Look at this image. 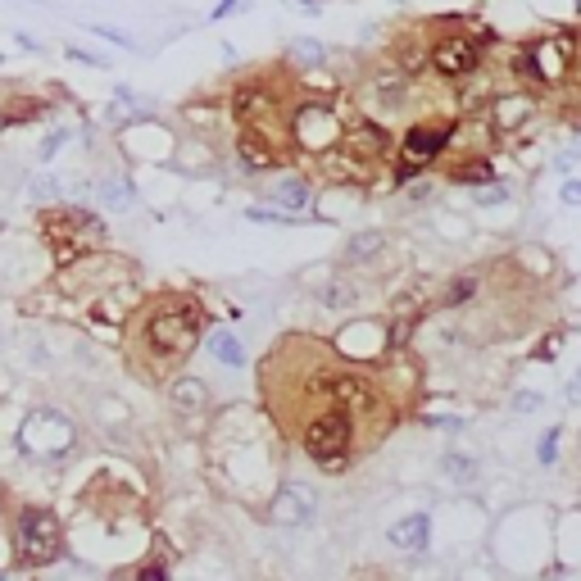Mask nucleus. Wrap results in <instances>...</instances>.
I'll list each match as a JSON object with an SVG mask.
<instances>
[{
    "mask_svg": "<svg viewBox=\"0 0 581 581\" xmlns=\"http://www.w3.org/2000/svg\"><path fill=\"white\" fill-rule=\"evenodd\" d=\"M318 300H323V305H332V309H345V305H355V286L332 282V286H323V291H318Z\"/></svg>",
    "mask_w": 581,
    "mask_h": 581,
    "instance_id": "nucleus-24",
    "label": "nucleus"
},
{
    "mask_svg": "<svg viewBox=\"0 0 581 581\" xmlns=\"http://www.w3.org/2000/svg\"><path fill=\"white\" fill-rule=\"evenodd\" d=\"M445 468H450L454 477H468V463H463V459H454V454H450V459H445Z\"/></svg>",
    "mask_w": 581,
    "mask_h": 581,
    "instance_id": "nucleus-29",
    "label": "nucleus"
},
{
    "mask_svg": "<svg viewBox=\"0 0 581 581\" xmlns=\"http://www.w3.org/2000/svg\"><path fill=\"white\" fill-rule=\"evenodd\" d=\"M563 200H568V205H581V182H568V187H563Z\"/></svg>",
    "mask_w": 581,
    "mask_h": 581,
    "instance_id": "nucleus-28",
    "label": "nucleus"
},
{
    "mask_svg": "<svg viewBox=\"0 0 581 581\" xmlns=\"http://www.w3.org/2000/svg\"><path fill=\"white\" fill-rule=\"evenodd\" d=\"M209 350H214V359H223L227 368L246 364V350H241V341L232 332H214V336H209Z\"/></svg>",
    "mask_w": 581,
    "mask_h": 581,
    "instance_id": "nucleus-20",
    "label": "nucleus"
},
{
    "mask_svg": "<svg viewBox=\"0 0 581 581\" xmlns=\"http://www.w3.org/2000/svg\"><path fill=\"white\" fill-rule=\"evenodd\" d=\"M41 237H46L55 264L69 268L82 255H96L105 246V223L91 218L87 209H46L41 214Z\"/></svg>",
    "mask_w": 581,
    "mask_h": 581,
    "instance_id": "nucleus-2",
    "label": "nucleus"
},
{
    "mask_svg": "<svg viewBox=\"0 0 581 581\" xmlns=\"http://www.w3.org/2000/svg\"><path fill=\"white\" fill-rule=\"evenodd\" d=\"M100 196H105L109 205H132V187H123V182H105Z\"/></svg>",
    "mask_w": 581,
    "mask_h": 581,
    "instance_id": "nucleus-25",
    "label": "nucleus"
},
{
    "mask_svg": "<svg viewBox=\"0 0 581 581\" xmlns=\"http://www.w3.org/2000/svg\"><path fill=\"white\" fill-rule=\"evenodd\" d=\"M386 146H391L386 132L373 128V123H355V128H350V150H355V155H386Z\"/></svg>",
    "mask_w": 581,
    "mask_h": 581,
    "instance_id": "nucleus-19",
    "label": "nucleus"
},
{
    "mask_svg": "<svg viewBox=\"0 0 581 581\" xmlns=\"http://www.w3.org/2000/svg\"><path fill=\"white\" fill-rule=\"evenodd\" d=\"M273 91L264 87V82H241L237 91H232V114H237L246 128H255V123L273 119Z\"/></svg>",
    "mask_w": 581,
    "mask_h": 581,
    "instance_id": "nucleus-10",
    "label": "nucleus"
},
{
    "mask_svg": "<svg viewBox=\"0 0 581 581\" xmlns=\"http://www.w3.org/2000/svg\"><path fill=\"white\" fill-rule=\"evenodd\" d=\"M386 250V232H359V237H350V246H345V259H377Z\"/></svg>",
    "mask_w": 581,
    "mask_h": 581,
    "instance_id": "nucleus-21",
    "label": "nucleus"
},
{
    "mask_svg": "<svg viewBox=\"0 0 581 581\" xmlns=\"http://www.w3.org/2000/svg\"><path fill=\"white\" fill-rule=\"evenodd\" d=\"M554 436H559V432H550L541 441V450H536V454H541V463H554Z\"/></svg>",
    "mask_w": 581,
    "mask_h": 581,
    "instance_id": "nucleus-27",
    "label": "nucleus"
},
{
    "mask_svg": "<svg viewBox=\"0 0 581 581\" xmlns=\"http://www.w3.org/2000/svg\"><path fill=\"white\" fill-rule=\"evenodd\" d=\"M14 445H19V454H28V459L50 463V459H64V454L78 445V432H73V423L60 409H32L19 423V432H14Z\"/></svg>",
    "mask_w": 581,
    "mask_h": 581,
    "instance_id": "nucleus-5",
    "label": "nucleus"
},
{
    "mask_svg": "<svg viewBox=\"0 0 581 581\" xmlns=\"http://www.w3.org/2000/svg\"><path fill=\"white\" fill-rule=\"evenodd\" d=\"M404 91H409V73H400V69L373 73V96L382 100V105H400Z\"/></svg>",
    "mask_w": 581,
    "mask_h": 581,
    "instance_id": "nucleus-17",
    "label": "nucleus"
},
{
    "mask_svg": "<svg viewBox=\"0 0 581 581\" xmlns=\"http://www.w3.org/2000/svg\"><path fill=\"white\" fill-rule=\"evenodd\" d=\"M427 64H432L441 78H468V73L482 64V46H477L468 32H454V37H441L427 50Z\"/></svg>",
    "mask_w": 581,
    "mask_h": 581,
    "instance_id": "nucleus-6",
    "label": "nucleus"
},
{
    "mask_svg": "<svg viewBox=\"0 0 581 581\" xmlns=\"http://www.w3.org/2000/svg\"><path fill=\"white\" fill-rule=\"evenodd\" d=\"M532 119H536V100L532 96L513 91V96L495 100V128H500V132H518L522 123H532Z\"/></svg>",
    "mask_w": 581,
    "mask_h": 581,
    "instance_id": "nucleus-14",
    "label": "nucleus"
},
{
    "mask_svg": "<svg viewBox=\"0 0 581 581\" xmlns=\"http://www.w3.org/2000/svg\"><path fill=\"white\" fill-rule=\"evenodd\" d=\"M314 509H318V495L309 491V486H282V491L273 495V504H268L273 522H282V527H305V522L314 518Z\"/></svg>",
    "mask_w": 581,
    "mask_h": 581,
    "instance_id": "nucleus-9",
    "label": "nucleus"
},
{
    "mask_svg": "<svg viewBox=\"0 0 581 581\" xmlns=\"http://www.w3.org/2000/svg\"><path fill=\"white\" fill-rule=\"evenodd\" d=\"M445 141H450V128H432V123H418V128L404 132V141H400V155H404L400 178H409L414 168H423L427 159L441 155Z\"/></svg>",
    "mask_w": 581,
    "mask_h": 581,
    "instance_id": "nucleus-8",
    "label": "nucleus"
},
{
    "mask_svg": "<svg viewBox=\"0 0 581 581\" xmlns=\"http://www.w3.org/2000/svg\"><path fill=\"white\" fill-rule=\"evenodd\" d=\"M318 391L327 395L332 409H345V414H368V409H373V386L355 373H327L323 382H318Z\"/></svg>",
    "mask_w": 581,
    "mask_h": 581,
    "instance_id": "nucleus-7",
    "label": "nucleus"
},
{
    "mask_svg": "<svg viewBox=\"0 0 581 581\" xmlns=\"http://www.w3.org/2000/svg\"><path fill=\"white\" fill-rule=\"evenodd\" d=\"M200 327H205V318H200V309L191 305V300H182V296L159 300V305L146 314V323H141L146 359L159 364V368L182 364V359L200 345Z\"/></svg>",
    "mask_w": 581,
    "mask_h": 581,
    "instance_id": "nucleus-1",
    "label": "nucleus"
},
{
    "mask_svg": "<svg viewBox=\"0 0 581 581\" xmlns=\"http://www.w3.org/2000/svg\"><path fill=\"white\" fill-rule=\"evenodd\" d=\"M137 581H168V568H164V563H141Z\"/></svg>",
    "mask_w": 581,
    "mask_h": 581,
    "instance_id": "nucleus-26",
    "label": "nucleus"
},
{
    "mask_svg": "<svg viewBox=\"0 0 581 581\" xmlns=\"http://www.w3.org/2000/svg\"><path fill=\"white\" fill-rule=\"evenodd\" d=\"M473 296H477V277H454V282L445 286V296L436 300V305L454 309V305H463V300H473Z\"/></svg>",
    "mask_w": 581,
    "mask_h": 581,
    "instance_id": "nucleus-23",
    "label": "nucleus"
},
{
    "mask_svg": "<svg viewBox=\"0 0 581 581\" xmlns=\"http://www.w3.org/2000/svg\"><path fill=\"white\" fill-rule=\"evenodd\" d=\"M46 109L50 105L41 96H10L5 109H0V128H10V123H37Z\"/></svg>",
    "mask_w": 581,
    "mask_h": 581,
    "instance_id": "nucleus-16",
    "label": "nucleus"
},
{
    "mask_svg": "<svg viewBox=\"0 0 581 581\" xmlns=\"http://www.w3.org/2000/svg\"><path fill=\"white\" fill-rule=\"evenodd\" d=\"M300 441H305V454L323 473H341L350 463V450H355V423H350L345 409H323V414L309 418Z\"/></svg>",
    "mask_w": 581,
    "mask_h": 581,
    "instance_id": "nucleus-4",
    "label": "nucleus"
},
{
    "mask_svg": "<svg viewBox=\"0 0 581 581\" xmlns=\"http://www.w3.org/2000/svg\"><path fill=\"white\" fill-rule=\"evenodd\" d=\"M64 554V522L55 518V509L28 504L14 518V563L19 568H46Z\"/></svg>",
    "mask_w": 581,
    "mask_h": 581,
    "instance_id": "nucleus-3",
    "label": "nucleus"
},
{
    "mask_svg": "<svg viewBox=\"0 0 581 581\" xmlns=\"http://www.w3.org/2000/svg\"><path fill=\"white\" fill-rule=\"evenodd\" d=\"M427 513H414V518H400L391 527V545H400V550H409V554H418V550H427Z\"/></svg>",
    "mask_w": 581,
    "mask_h": 581,
    "instance_id": "nucleus-15",
    "label": "nucleus"
},
{
    "mask_svg": "<svg viewBox=\"0 0 581 581\" xmlns=\"http://www.w3.org/2000/svg\"><path fill=\"white\" fill-rule=\"evenodd\" d=\"M427 50H432V46H423L418 37H400V41H395V69H400V73H423L427 69Z\"/></svg>",
    "mask_w": 581,
    "mask_h": 581,
    "instance_id": "nucleus-18",
    "label": "nucleus"
},
{
    "mask_svg": "<svg viewBox=\"0 0 581 581\" xmlns=\"http://www.w3.org/2000/svg\"><path fill=\"white\" fill-rule=\"evenodd\" d=\"M168 404H173V414L196 418L209 409V386L200 377H178V382L168 386Z\"/></svg>",
    "mask_w": 581,
    "mask_h": 581,
    "instance_id": "nucleus-12",
    "label": "nucleus"
},
{
    "mask_svg": "<svg viewBox=\"0 0 581 581\" xmlns=\"http://www.w3.org/2000/svg\"><path fill=\"white\" fill-rule=\"evenodd\" d=\"M323 173H327L332 182H350V187H364V182H368V159L355 155L350 146L323 150Z\"/></svg>",
    "mask_w": 581,
    "mask_h": 581,
    "instance_id": "nucleus-11",
    "label": "nucleus"
},
{
    "mask_svg": "<svg viewBox=\"0 0 581 581\" xmlns=\"http://www.w3.org/2000/svg\"><path fill=\"white\" fill-rule=\"evenodd\" d=\"M237 159L250 168V173H268V168H277L273 141H268L259 128H246V132L237 137Z\"/></svg>",
    "mask_w": 581,
    "mask_h": 581,
    "instance_id": "nucleus-13",
    "label": "nucleus"
},
{
    "mask_svg": "<svg viewBox=\"0 0 581 581\" xmlns=\"http://www.w3.org/2000/svg\"><path fill=\"white\" fill-rule=\"evenodd\" d=\"M273 200L282 209H305L309 205V187L300 178H286V182H277V187H273Z\"/></svg>",
    "mask_w": 581,
    "mask_h": 581,
    "instance_id": "nucleus-22",
    "label": "nucleus"
}]
</instances>
